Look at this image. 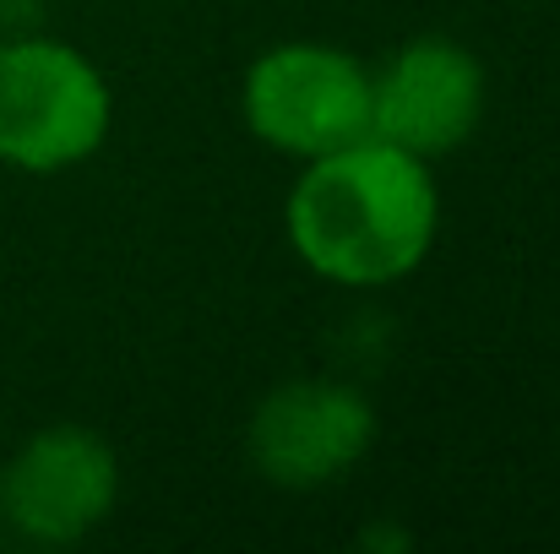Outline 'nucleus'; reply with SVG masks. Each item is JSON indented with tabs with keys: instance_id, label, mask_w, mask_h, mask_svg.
<instances>
[{
	"instance_id": "nucleus-5",
	"label": "nucleus",
	"mask_w": 560,
	"mask_h": 554,
	"mask_svg": "<svg viewBox=\"0 0 560 554\" xmlns=\"http://www.w3.org/2000/svg\"><path fill=\"white\" fill-rule=\"evenodd\" d=\"M375 446V408L343 380H283L261 397L245 429L256 473L278 490H322L354 473Z\"/></svg>"
},
{
	"instance_id": "nucleus-1",
	"label": "nucleus",
	"mask_w": 560,
	"mask_h": 554,
	"mask_svg": "<svg viewBox=\"0 0 560 554\" xmlns=\"http://www.w3.org/2000/svg\"><path fill=\"white\" fill-rule=\"evenodd\" d=\"M289 245L300 261L343 288H381L408 278L441 228V196L424 158L392 142H349L305 158L289 190Z\"/></svg>"
},
{
	"instance_id": "nucleus-6",
	"label": "nucleus",
	"mask_w": 560,
	"mask_h": 554,
	"mask_svg": "<svg viewBox=\"0 0 560 554\" xmlns=\"http://www.w3.org/2000/svg\"><path fill=\"white\" fill-rule=\"evenodd\" d=\"M485 120V66L452 38H408L371 71V137L413 158L463 148Z\"/></svg>"
},
{
	"instance_id": "nucleus-3",
	"label": "nucleus",
	"mask_w": 560,
	"mask_h": 554,
	"mask_svg": "<svg viewBox=\"0 0 560 554\" xmlns=\"http://www.w3.org/2000/svg\"><path fill=\"white\" fill-rule=\"evenodd\" d=\"M245 131L289 158H322L371 137V71L332 44H278L240 87Z\"/></svg>"
},
{
	"instance_id": "nucleus-4",
	"label": "nucleus",
	"mask_w": 560,
	"mask_h": 554,
	"mask_svg": "<svg viewBox=\"0 0 560 554\" xmlns=\"http://www.w3.org/2000/svg\"><path fill=\"white\" fill-rule=\"evenodd\" d=\"M115 446L88 424H49L0 468V522H11L33 544L88 539L115 511Z\"/></svg>"
},
{
	"instance_id": "nucleus-2",
	"label": "nucleus",
	"mask_w": 560,
	"mask_h": 554,
	"mask_svg": "<svg viewBox=\"0 0 560 554\" xmlns=\"http://www.w3.org/2000/svg\"><path fill=\"white\" fill-rule=\"evenodd\" d=\"M115 126L104 71L60 38H0V164L60 175L88 164Z\"/></svg>"
}]
</instances>
